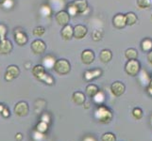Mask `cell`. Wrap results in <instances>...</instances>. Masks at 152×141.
Here are the masks:
<instances>
[{
  "label": "cell",
  "instance_id": "5",
  "mask_svg": "<svg viewBox=\"0 0 152 141\" xmlns=\"http://www.w3.org/2000/svg\"><path fill=\"white\" fill-rule=\"evenodd\" d=\"M29 107L28 103H26L24 101H21L16 103V106L14 107V112L15 114L19 117H25L28 114Z\"/></svg>",
  "mask_w": 152,
  "mask_h": 141
},
{
  "label": "cell",
  "instance_id": "31",
  "mask_svg": "<svg viewBox=\"0 0 152 141\" xmlns=\"http://www.w3.org/2000/svg\"><path fill=\"white\" fill-rule=\"evenodd\" d=\"M41 13L43 14V16H50L51 14V9L48 6V5H43L41 8Z\"/></svg>",
  "mask_w": 152,
  "mask_h": 141
},
{
  "label": "cell",
  "instance_id": "10",
  "mask_svg": "<svg viewBox=\"0 0 152 141\" xmlns=\"http://www.w3.org/2000/svg\"><path fill=\"white\" fill-rule=\"evenodd\" d=\"M113 24L114 25V27H116L118 29H122L124 28L126 25H127V22H126V17L125 14L122 13H118L116 14L113 19Z\"/></svg>",
  "mask_w": 152,
  "mask_h": 141
},
{
  "label": "cell",
  "instance_id": "27",
  "mask_svg": "<svg viewBox=\"0 0 152 141\" xmlns=\"http://www.w3.org/2000/svg\"><path fill=\"white\" fill-rule=\"evenodd\" d=\"M151 4V0H137V6L140 9H148Z\"/></svg>",
  "mask_w": 152,
  "mask_h": 141
},
{
  "label": "cell",
  "instance_id": "24",
  "mask_svg": "<svg viewBox=\"0 0 152 141\" xmlns=\"http://www.w3.org/2000/svg\"><path fill=\"white\" fill-rule=\"evenodd\" d=\"M40 81H42V82H44L45 84H46V85H48V86H52L54 84V78L52 77L49 74H48V72H45V74L42 76L40 79H39Z\"/></svg>",
  "mask_w": 152,
  "mask_h": 141
},
{
  "label": "cell",
  "instance_id": "16",
  "mask_svg": "<svg viewBox=\"0 0 152 141\" xmlns=\"http://www.w3.org/2000/svg\"><path fill=\"white\" fill-rule=\"evenodd\" d=\"M72 3L76 7L77 13H83L88 9V2L86 0H74Z\"/></svg>",
  "mask_w": 152,
  "mask_h": 141
},
{
  "label": "cell",
  "instance_id": "42",
  "mask_svg": "<svg viewBox=\"0 0 152 141\" xmlns=\"http://www.w3.org/2000/svg\"><path fill=\"white\" fill-rule=\"evenodd\" d=\"M4 1H5V0H0V5H2Z\"/></svg>",
  "mask_w": 152,
  "mask_h": 141
},
{
  "label": "cell",
  "instance_id": "30",
  "mask_svg": "<svg viewBox=\"0 0 152 141\" xmlns=\"http://www.w3.org/2000/svg\"><path fill=\"white\" fill-rule=\"evenodd\" d=\"M45 27H41V25H40V27H36L33 29V31H32L33 35L36 36V37H41V36H43L45 34Z\"/></svg>",
  "mask_w": 152,
  "mask_h": 141
},
{
  "label": "cell",
  "instance_id": "18",
  "mask_svg": "<svg viewBox=\"0 0 152 141\" xmlns=\"http://www.w3.org/2000/svg\"><path fill=\"white\" fill-rule=\"evenodd\" d=\"M99 59L103 62V63H108L113 59V53L111 50L109 49H103L100 54H99Z\"/></svg>",
  "mask_w": 152,
  "mask_h": 141
},
{
  "label": "cell",
  "instance_id": "32",
  "mask_svg": "<svg viewBox=\"0 0 152 141\" xmlns=\"http://www.w3.org/2000/svg\"><path fill=\"white\" fill-rule=\"evenodd\" d=\"M7 34V27L3 24H0V40L6 39Z\"/></svg>",
  "mask_w": 152,
  "mask_h": 141
},
{
  "label": "cell",
  "instance_id": "19",
  "mask_svg": "<svg viewBox=\"0 0 152 141\" xmlns=\"http://www.w3.org/2000/svg\"><path fill=\"white\" fill-rule=\"evenodd\" d=\"M45 68L43 65H35L32 68V74L34 75L35 78H37L39 80L40 78L45 74Z\"/></svg>",
  "mask_w": 152,
  "mask_h": 141
},
{
  "label": "cell",
  "instance_id": "34",
  "mask_svg": "<svg viewBox=\"0 0 152 141\" xmlns=\"http://www.w3.org/2000/svg\"><path fill=\"white\" fill-rule=\"evenodd\" d=\"M92 37H93V40H95V41L100 40L101 38H102V32H101V31H99V30H95L93 32Z\"/></svg>",
  "mask_w": 152,
  "mask_h": 141
},
{
  "label": "cell",
  "instance_id": "15",
  "mask_svg": "<svg viewBox=\"0 0 152 141\" xmlns=\"http://www.w3.org/2000/svg\"><path fill=\"white\" fill-rule=\"evenodd\" d=\"M72 100L77 106H81L85 103L86 101V97L84 95V93H82L81 91H76L73 93L72 95Z\"/></svg>",
  "mask_w": 152,
  "mask_h": 141
},
{
  "label": "cell",
  "instance_id": "6",
  "mask_svg": "<svg viewBox=\"0 0 152 141\" xmlns=\"http://www.w3.org/2000/svg\"><path fill=\"white\" fill-rule=\"evenodd\" d=\"M55 18L58 24L61 25V27H64V25L69 24L70 14L68 13V12H66V10H61V12H57Z\"/></svg>",
  "mask_w": 152,
  "mask_h": 141
},
{
  "label": "cell",
  "instance_id": "4",
  "mask_svg": "<svg viewBox=\"0 0 152 141\" xmlns=\"http://www.w3.org/2000/svg\"><path fill=\"white\" fill-rule=\"evenodd\" d=\"M30 48L34 54L41 55V54H43L45 52L46 44L45 43V41H43L42 40H35L31 43Z\"/></svg>",
  "mask_w": 152,
  "mask_h": 141
},
{
  "label": "cell",
  "instance_id": "33",
  "mask_svg": "<svg viewBox=\"0 0 152 141\" xmlns=\"http://www.w3.org/2000/svg\"><path fill=\"white\" fill-rule=\"evenodd\" d=\"M67 9H68V13H69L70 15H72V16H75V15L77 14V10L76 7L74 6V4H73L72 2L68 4Z\"/></svg>",
  "mask_w": 152,
  "mask_h": 141
},
{
  "label": "cell",
  "instance_id": "1",
  "mask_svg": "<svg viewBox=\"0 0 152 141\" xmlns=\"http://www.w3.org/2000/svg\"><path fill=\"white\" fill-rule=\"evenodd\" d=\"M95 117L100 123H109L113 119V113L110 109L104 106H100L96 108Z\"/></svg>",
  "mask_w": 152,
  "mask_h": 141
},
{
  "label": "cell",
  "instance_id": "39",
  "mask_svg": "<svg viewBox=\"0 0 152 141\" xmlns=\"http://www.w3.org/2000/svg\"><path fill=\"white\" fill-rule=\"evenodd\" d=\"M148 93L150 94V95L152 96V79H151V81L149 82V85H148Z\"/></svg>",
  "mask_w": 152,
  "mask_h": 141
},
{
  "label": "cell",
  "instance_id": "38",
  "mask_svg": "<svg viewBox=\"0 0 152 141\" xmlns=\"http://www.w3.org/2000/svg\"><path fill=\"white\" fill-rule=\"evenodd\" d=\"M148 60L149 63L152 65V50L150 52H148Z\"/></svg>",
  "mask_w": 152,
  "mask_h": 141
},
{
  "label": "cell",
  "instance_id": "7",
  "mask_svg": "<svg viewBox=\"0 0 152 141\" xmlns=\"http://www.w3.org/2000/svg\"><path fill=\"white\" fill-rule=\"evenodd\" d=\"M111 90H112V93L113 94L114 96L120 97V96L124 94V92L126 90V86L122 82L115 81L114 83H113L112 86H111Z\"/></svg>",
  "mask_w": 152,
  "mask_h": 141
},
{
  "label": "cell",
  "instance_id": "36",
  "mask_svg": "<svg viewBox=\"0 0 152 141\" xmlns=\"http://www.w3.org/2000/svg\"><path fill=\"white\" fill-rule=\"evenodd\" d=\"M41 121H45V122H49V121H50V118H49V115L48 114H46V113H45L43 116H42V118H41Z\"/></svg>",
  "mask_w": 152,
  "mask_h": 141
},
{
  "label": "cell",
  "instance_id": "9",
  "mask_svg": "<svg viewBox=\"0 0 152 141\" xmlns=\"http://www.w3.org/2000/svg\"><path fill=\"white\" fill-rule=\"evenodd\" d=\"M14 40L18 45L22 46L28 43V36L24 31L20 29H15L14 31Z\"/></svg>",
  "mask_w": 152,
  "mask_h": 141
},
{
  "label": "cell",
  "instance_id": "8",
  "mask_svg": "<svg viewBox=\"0 0 152 141\" xmlns=\"http://www.w3.org/2000/svg\"><path fill=\"white\" fill-rule=\"evenodd\" d=\"M95 53H94L93 50L90 49H86L84 51H82L81 53V60L84 64L86 65H90L92 64L94 60H95Z\"/></svg>",
  "mask_w": 152,
  "mask_h": 141
},
{
  "label": "cell",
  "instance_id": "20",
  "mask_svg": "<svg viewBox=\"0 0 152 141\" xmlns=\"http://www.w3.org/2000/svg\"><path fill=\"white\" fill-rule=\"evenodd\" d=\"M56 61L57 60L55 59V57L52 56H46L43 59V66L45 68H48V69H52V68H54Z\"/></svg>",
  "mask_w": 152,
  "mask_h": 141
},
{
  "label": "cell",
  "instance_id": "21",
  "mask_svg": "<svg viewBox=\"0 0 152 141\" xmlns=\"http://www.w3.org/2000/svg\"><path fill=\"white\" fill-rule=\"evenodd\" d=\"M125 17H126V22H127V25H133L137 23L138 21V17L134 12H129L128 13L125 14Z\"/></svg>",
  "mask_w": 152,
  "mask_h": 141
},
{
  "label": "cell",
  "instance_id": "13",
  "mask_svg": "<svg viewBox=\"0 0 152 141\" xmlns=\"http://www.w3.org/2000/svg\"><path fill=\"white\" fill-rule=\"evenodd\" d=\"M12 50V44L10 40H0V54L1 55H8Z\"/></svg>",
  "mask_w": 152,
  "mask_h": 141
},
{
  "label": "cell",
  "instance_id": "40",
  "mask_svg": "<svg viewBox=\"0 0 152 141\" xmlns=\"http://www.w3.org/2000/svg\"><path fill=\"white\" fill-rule=\"evenodd\" d=\"M15 139H16L17 141H21L23 139V135H22V134L21 133H18L17 134H16V137H15Z\"/></svg>",
  "mask_w": 152,
  "mask_h": 141
},
{
  "label": "cell",
  "instance_id": "14",
  "mask_svg": "<svg viewBox=\"0 0 152 141\" xmlns=\"http://www.w3.org/2000/svg\"><path fill=\"white\" fill-rule=\"evenodd\" d=\"M102 74V71L100 69H93V70H87L84 72V78L86 81H91L94 79H96Z\"/></svg>",
  "mask_w": 152,
  "mask_h": 141
},
{
  "label": "cell",
  "instance_id": "17",
  "mask_svg": "<svg viewBox=\"0 0 152 141\" xmlns=\"http://www.w3.org/2000/svg\"><path fill=\"white\" fill-rule=\"evenodd\" d=\"M85 92L87 96L90 98H94L99 93V87L95 84H89L85 88Z\"/></svg>",
  "mask_w": 152,
  "mask_h": 141
},
{
  "label": "cell",
  "instance_id": "25",
  "mask_svg": "<svg viewBox=\"0 0 152 141\" xmlns=\"http://www.w3.org/2000/svg\"><path fill=\"white\" fill-rule=\"evenodd\" d=\"M9 74H12L14 78H16L18 77V75L20 74V70H19V68L17 66H15V65H10L8 68H7V71Z\"/></svg>",
  "mask_w": 152,
  "mask_h": 141
},
{
  "label": "cell",
  "instance_id": "43",
  "mask_svg": "<svg viewBox=\"0 0 152 141\" xmlns=\"http://www.w3.org/2000/svg\"><path fill=\"white\" fill-rule=\"evenodd\" d=\"M151 19H152V15H151Z\"/></svg>",
  "mask_w": 152,
  "mask_h": 141
},
{
  "label": "cell",
  "instance_id": "3",
  "mask_svg": "<svg viewBox=\"0 0 152 141\" xmlns=\"http://www.w3.org/2000/svg\"><path fill=\"white\" fill-rule=\"evenodd\" d=\"M141 70V64L137 59L129 60L125 65V72L130 76H137Z\"/></svg>",
  "mask_w": 152,
  "mask_h": 141
},
{
  "label": "cell",
  "instance_id": "2",
  "mask_svg": "<svg viewBox=\"0 0 152 141\" xmlns=\"http://www.w3.org/2000/svg\"><path fill=\"white\" fill-rule=\"evenodd\" d=\"M54 71L60 75H66L71 71V64L66 59H58L54 66Z\"/></svg>",
  "mask_w": 152,
  "mask_h": 141
},
{
  "label": "cell",
  "instance_id": "23",
  "mask_svg": "<svg viewBox=\"0 0 152 141\" xmlns=\"http://www.w3.org/2000/svg\"><path fill=\"white\" fill-rule=\"evenodd\" d=\"M125 56L127 57L129 60L132 59H137L138 57V52L134 48H129L125 51Z\"/></svg>",
  "mask_w": 152,
  "mask_h": 141
},
{
  "label": "cell",
  "instance_id": "28",
  "mask_svg": "<svg viewBox=\"0 0 152 141\" xmlns=\"http://www.w3.org/2000/svg\"><path fill=\"white\" fill-rule=\"evenodd\" d=\"M101 141H116V137L113 133H105L101 137Z\"/></svg>",
  "mask_w": 152,
  "mask_h": 141
},
{
  "label": "cell",
  "instance_id": "37",
  "mask_svg": "<svg viewBox=\"0 0 152 141\" xmlns=\"http://www.w3.org/2000/svg\"><path fill=\"white\" fill-rule=\"evenodd\" d=\"M1 115L4 117V118H8L10 117V110L8 107H5V109L3 110V112L1 113Z\"/></svg>",
  "mask_w": 152,
  "mask_h": 141
},
{
  "label": "cell",
  "instance_id": "41",
  "mask_svg": "<svg viewBox=\"0 0 152 141\" xmlns=\"http://www.w3.org/2000/svg\"><path fill=\"white\" fill-rule=\"evenodd\" d=\"M5 107H6V106H5L3 103H0V113H2V112H3V110L5 109Z\"/></svg>",
  "mask_w": 152,
  "mask_h": 141
},
{
  "label": "cell",
  "instance_id": "29",
  "mask_svg": "<svg viewBox=\"0 0 152 141\" xmlns=\"http://www.w3.org/2000/svg\"><path fill=\"white\" fill-rule=\"evenodd\" d=\"M132 116L136 119H141L143 118V110L140 107H135L132 110Z\"/></svg>",
  "mask_w": 152,
  "mask_h": 141
},
{
  "label": "cell",
  "instance_id": "22",
  "mask_svg": "<svg viewBox=\"0 0 152 141\" xmlns=\"http://www.w3.org/2000/svg\"><path fill=\"white\" fill-rule=\"evenodd\" d=\"M141 48L144 52H150L152 50V40L149 38H145L141 43Z\"/></svg>",
  "mask_w": 152,
  "mask_h": 141
},
{
  "label": "cell",
  "instance_id": "12",
  "mask_svg": "<svg viewBox=\"0 0 152 141\" xmlns=\"http://www.w3.org/2000/svg\"><path fill=\"white\" fill-rule=\"evenodd\" d=\"M88 33V29L83 25H77L74 27V37L77 40H81L85 37Z\"/></svg>",
  "mask_w": 152,
  "mask_h": 141
},
{
  "label": "cell",
  "instance_id": "35",
  "mask_svg": "<svg viewBox=\"0 0 152 141\" xmlns=\"http://www.w3.org/2000/svg\"><path fill=\"white\" fill-rule=\"evenodd\" d=\"M2 6L4 9H12L13 6H14V1L13 0H5V1L3 2Z\"/></svg>",
  "mask_w": 152,
  "mask_h": 141
},
{
  "label": "cell",
  "instance_id": "11",
  "mask_svg": "<svg viewBox=\"0 0 152 141\" xmlns=\"http://www.w3.org/2000/svg\"><path fill=\"white\" fill-rule=\"evenodd\" d=\"M61 35L64 40H69L74 37V27L70 24H68L64 27H62V29L61 31Z\"/></svg>",
  "mask_w": 152,
  "mask_h": 141
},
{
  "label": "cell",
  "instance_id": "26",
  "mask_svg": "<svg viewBox=\"0 0 152 141\" xmlns=\"http://www.w3.org/2000/svg\"><path fill=\"white\" fill-rule=\"evenodd\" d=\"M36 130L42 134H45V132H48V123L41 121L37 124V126H36Z\"/></svg>",
  "mask_w": 152,
  "mask_h": 141
}]
</instances>
